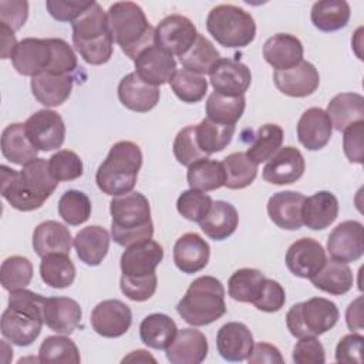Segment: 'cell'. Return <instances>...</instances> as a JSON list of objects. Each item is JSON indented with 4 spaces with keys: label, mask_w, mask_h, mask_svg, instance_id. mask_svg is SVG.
Listing matches in <instances>:
<instances>
[{
    "label": "cell",
    "mask_w": 364,
    "mask_h": 364,
    "mask_svg": "<svg viewBox=\"0 0 364 364\" xmlns=\"http://www.w3.org/2000/svg\"><path fill=\"white\" fill-rule=\"evenodd\" d=\"M0 169L1 196L11 208L20 212H31L41 208L58 185V181L50 173L48 161L43 158H36L23 165L21 171L6 165H1Z\"/></svg>",
    "instance_id": "obj_1"
},
{
    "label": "cell",
    "mask_w": 364,
    "mask_h": 364,
    "mask_svg": "<svg viewBox=\"0 0 364 364\" xmlns=\"http://www.w3.org/2000/svg\"><path fill=\"white\" fill-rule=\"evenodd\" d=\"M111 235L117 245L128 247L154 236L151 206L141 192L114 196L109 203Z\"/></svg>",
    "instance_id": "obj_2"
},
{
    "label": "cell",
    "mask_w": 364,
    "mask_h": 364,
    "mask_svg": "<svg viewBox=\"0 0 364 364\" xmlns=\"http://www.w3.org/2000/svg\"><path fill=\"white\" fill-rule=\"evenodd\" d=\"M41 294L27 289L10 291L9 306L1 314L0 330L10 343L27 347L40 336L44 324Z\"/></svg>",
    "instance_id": "obj_3"
},
{
    "label": "cell",
    "mask_w": 364,
    "mask_h": 364,
    "mask_svg": "<svg viewBox=\"0 0 364 364\" xmlns=\"http://www.w3.org/2000/svg\"><path fill=\"white\" fill-rule=\"evenodd\" d=\"M112 40L129 58L155 44V28L144 10L134 1H117L107 11Z\"/></svg>",
    "instance_id": "obj_4"
},
{
    "label": "cell",
    "mask_w": 364,
    "mask_h": 364,
    "mask_svg": "<svg viewBox=\"0 0 364 364\" xmlns=\"http://www.w3.org/2000/svg\"><path fill=\"white\" fill-rule=\"evenodd\" d=\"M71 24L73 44L85 63L101 65L109 61L114 51V40L107 13L97 1H92Z\"/></svg>",
    "instance_id": "obj_5"
},
{
    "label": "cell",
    "mask_w": 364,
    "mask_h": 364,
    "mask_svg": "<svg viewBox=\"0 0 364 364\" xmlns=\"http://www.w3.org/2000/svg\"><path fill=\"white\" fill-rule=\"evenodd\" d=\"M141 166V148L132 141H119L111 146L107 158L98 166L95 182L105 195L128 193L136 183Z\"/></svg>",
    "instance_id": "obj_6"
},
{
    "label": "cell",
    "mask_w": 364,
    "mask_h": 364,
    "mask_svg": "<svg viewBox=\"0 0 364 364\" xmlns=\"http://www.w3.org/2000/svg\"><path fill=\"white\" fill-rule=\"evenodd\" d=\"M176 311L183 321L193 327L219 320L226 313L223 284L213 276L195 279L176 304Z\"/></svg>",
    "instance_id": "obj_7"
},
{
    "label": "cell",
    "mask_w": 364,
    "mask_h": 364,
    "mask_svg": "<svg viewBox=\"0 0 364 364\" xmlns=\"http://www.w3.org/2000/svg\"><path fill=\"white\" fill-rule=\"evenodd\" d=\"M209 34L226 48L249 46L256 36V23L250 13L235 4L213 7L206 18Z\"/></svg>",
    "instance_id": "obj_8"
},
{
    "label": "cell",
    "mask_w": 364,
    "mask_h": 364,
    "mask_svg": "<svg viewBox=\"0 0 364 364\" xmlns=\"http://www.w3.org/2000/svg\"><path fill=\"white\" fill-rule=\"evenodd\" d=\"M338 317L336 303L324 297H311L290 307L286 314V326L296 338L317 337L331 330Z\"/></svg>",
    "instance_id": "obj_9"
},
{
    "label": "cell",
    "mask_w": 364,
    "mask_h": 364,
    "mask_svg": "<svg viewBox=\"0 0 364 364\" xmlns=\"http://www.w3.org/2000/svg\"><path fill=\"white\" fill-rule=\"evenodd\" d=\"M26 134L38 151H54L65 139V125L60 114L53 109H38L24 122Z\"/></svg>",
    "instance_id": "obj_10"
},
{
    "label": "cell",
    "mask_w": 364,
    "mask_h": 364,
    "mask_svg": "<svg viewBox=\"0 0 364 364\" xmlns=\"http://www.w3.org/2000/svg\"><path fill=\"white\" fill-rule=\"evenodd\" d=\"M196 37L195 24L182 14L166 16L155 27V44L171 55L182 57L195 43Z\"/></svg>",
    "instance_id": "obj_11"
},
{
    "label": "cell",
    "mask_w": 364,
    "mask_h": 364,
    "mask_svg": "<svg viewBox=\"0 0 364 364\" xmlns=\"http://www.w3.org/2000/svg\"><path fill=\"white\" fill-rule=\"evenodd\" d=\"M16 71L26 77H36L48 73L53 64L51 38L27 37L18 41L11 57Z\"/></svg>",
    "instance_id": "obj_12"
},
{
    "label": "cell",
    "mask_w": 364,
    "mask_h": 364,
    "mask_svg": "<svg viewBox=\"0 0 364 364\" xmlns=\"http://www.w3.org/2000/svg\"><path fill=\"white\" fill-rule=\"evenodd\" d=\"M327 252L333 260L350 263L364 253V228L358 220L338 223L327 239Z\"/></svg>",
    "instance_id": "obj_13"
},
{
    "label": "cell",
    "mask_w": 364,
    "mask_h": 364,
    "mask_svg": "<svg viewBox=\"0 0 364 364\" xmlns=\"http://www.w3.org/2000/svg\"><path fill=\"white\" fill-rule=\"evenodd\" d=\"M131 324V309L117 299H108L98 303L91 313L92 330L107 338L124 336L129 330Z\"/></svg>",
    "instance_id": "obj_14"
},
{
    "label": "cell",
    "mask_w": 364,
    "mask_h": 364,
    "mask_svg": "<svg viewBox=\"0 0 364 364\" xmlns=\"http://www.w3.org/2000/svg\"><path fill=\"white\" fill-rule=\"evenodd\" d=\"M327 257L320 242L301 237L293 242L286 252V266L297 277L311 279L324 266Z\"/></svg>",
    "instance_id": "obj_15"
},
{
    "label": "cell",
    "mask_w": 364,
    "mask_h": 364,
    "mask_svg": "<svg viewBox=\"0 0 364 364\" xmlns=\"http://www.w3.org/2000/svg\"><path fill=\"white\" fill-rule=\"evenodd\" d=\"M209 80L215 92L237 97L247 91L252 82V73L250 68L239 60L220 58L209 73Z\"/></svg>",
    "instance_id": "obj_16"
},
{
    "label": "cell",
    "mask_w": 364,
    "mask_h": 364,
    "mask_svg": "<svg viewBox=\"0 0 364 364\" xmlns=\"http://www.w3.org/2000/svg\"><path fill=\"white\" fill-rule=\"evenodd\" d=\"M136 75L155 87H159L173 77L176 71V61L173 55L158 47L156 44L145 48L134 60Z\"/></svg>",
    "instance_id": "obj_17"
},
{
    "label": "cell",
    "mask_w": 364,
    "mask_h": 364,
    "mask_svg": "<svg viewBox=\"0 0 364 364\" xmlns=\"http://www.w3.org/2000/svg\"><path fill=\"white\" fill-rule=\"evenodd\" d=\"M306 169L301 152L294 146L279 148L263 168V179L273 185H289L299 181Z\"/></svg>",
    "instance_id": "obj_18"
},
{
    "label": "cell",
    "mask_w": 364,
    "mask_h": 364,
    "mask_svg": "<svg viewBox=\"0 0 364 364\" xmlns=\"http://www.w3.org/2000/svg\"><path fill=\"white\" fill-rule=\"evenodd\" d=\"M273 81L284 95L303 98L311 95L318 88L320 75L311 63L303 60L289 70L274 71Z\"/></svg>",
    "instance_id": "obj_19"
},
{
    "label": "cell",
    "mask_w": 364,
    "mask_h": 364,
    "mask_svg": "<svg viewBox=\"0 0 364 364\" xmlns=\"http://www.w3.org/2000/svg\"><path fill=\"white\" fill-rule=\"evenodd\" d=\"M164 259L162 246L149 239L132 246H128L121 255L119 266L122 274L127 276H145L155 273L156 266Z\"/></svg>",
    "instance_id": "obj_20"
},
{
    "label": "cell",
    "mask_w": 364,
    "mask_h": 364,
    "mask_svg": "<svg viewBox=\"0 0 364 364\" xmlns=\"http://www.w3.org/2000/svg\"><path fill=\"white\" fill-rule=\"evenodd\" d=\"M253 336L246 324L239 321H229L223 324L216 334L218 353L226 361L247 360L253 350Z\"/></svg>",
    "instance_id": "obj_21"
},
{
    "label": "cell",
    "mask_w": 364,
    "mask_h": 364,
    "mask_svg": "<svg viewBox=\"0 0 364 364\" xmlns=\"http://www.w3.org/2000/svg\"><path fill=\"white\" fill-rule=\"evenodd\" d=\"M210 257L209 243L198 233L182 235L173 246V262L186 274H193L206 267Z\"/></svg>",
    "instance_id": "obj_22"
},
{
    "label": "cell",
    "mask_w": 364,
    "mask_h": 364,
    "mask_svg": "<svg viewBox=\"0 0 364 364\" xmlns=\"http://www.w3.org/2000/svg\"><path fill=\"white\" fill-rule=\"evenodd\" d=\"M333 134V125L324 109L311 107L306 109L297 122L299 142L309 151L324 148Z\"/></svg>",
    "instance_id": "obj_23"
},
{
    "label": "cell",
    "mask_w": 364,
    "mask_h": 364,
    "mask_svg": "<svg viewBox=\"0 0 364 364\" xmlns=\"http://www.w3.org/2000/svg\"><path fill=\"white\" fill-rule=\"evenodd\" d=\"M159 87L142 81L136 73L127 74L118 84V98L121 104L135 112H148L159 102Z\"/></svg>",
    "instance_id": "obj_24"
},
{
    "label": "cell",
    "mask_w": 364,
    "mask_h": 364,
    "mask_svg": "<svg viewBox=\"0 0 364 364\" xmlns=\"http://www.w3.org/2000/svg\"><path fill=\"white\" fill-rule=\"evenodd\" d=\"M208 348V340L202 331L182 328L166 348V358L172 364H199L206 358Z\"/></svg>",
    "instance_id": "obj_25"
},
{
    "label": "cell",
    "mask_w": 364,
    "mask_h": 364,
    "mask_svg": "<svg viewBox=\"0 0 364 364\" xmlns=\"http://www.w3.org/2000/svg\"><path fill=\"white\" fill-rule=\"evenodd\" d=\"M301 41L287 33H277L266 40L263 44V57L274 71L289 70L303 61Z\"/></svg>",
    "instance_id": "obj_26"
},
{
    "label": "cell",
    "mask_w": 364,
    "mask_h": 364,
    "mask_svg": "<svg viewBox=\"0 0 364 364\" xmlns=\"http://www.w3.org/2000/svg\"><path fill=\"white\" fill-rule=\"evenodd\" d=\"M81 307L70 297H47L43 303L44 324L55 333L71 334L81 321Z\"/></svg>",
    "instance_id": "obj_27"
},
{
    "label": "cell",
    "mask_w": 364,
    "mask_h": 364,
    "mask_svg": "<svg viewBox=\"0 0 364 364\" xmlns=\"http://www.w3.org/2000/svg\"><path fill=\"white\" fill-rule=\"evenodd\" d=\"M306 196L294 191L273 193L267 202V213L274 225L286 230H297L303 226L301 206Z\"/></svg>",
    "instance_id": "obj_28"
},
{
    "label": "cell",
    "mask_w": 364,
    "mask_h": 364,
    "mask_svg": "<svg viewBox=\"0 0 364 364\" xmlns=\"http://www.w3.org/2000/svg\"><path fill=\"white\" fill-rule=\"evenodd\" d=\"M73 240L70 229L57 220L41 222L33 232V249L40 257L54 253L70 255Z\"/></svg>",
    "instance_id": "obj_29"
},
{
    "label": "cell",
    "mask_w": 364,
    "mask_h": 364,
    "mask_svg": "<svg viewBox=\"0 0 364 364\" xmlns=\"http://www.w3.org/2000/svg\"><path fill=\"white\" fill-rule=\"evenodd\" d=\"M71 74L43 73L31 78L30 87L34 98L44 107H58L64 104L73 91Z\"/></svg>",
    "instance_id": "obj_30"
},
{
    "label": "cell",
    "mask_w": 364,
    "mask_h": 364,
    "mask_svg": "<svg viewBox=\"0 0 364 364\" xmlns=\"http://www.w3.org/2000/svg\"><path fill=\"white\" fill-rule=\"evenodd\" d=\"M338 216V200L328 191H318L306 198L301 206V220L311 230L328 228Z\"/></svg>",
    "instance_id": "obj_31"
},
{
    "label": "cell",
    "mask_w": 364,
    "mask_h": 364,
    "mask_svg": "<svg viewBox=\"0 0 364 364\" xmlns=\"http://www.w3.org/2000/svg\"><path fill=\"white\" fill-rule=\"evenodd\" d=\"M109 233L98 225L82 228L74 237L73 245L77 256L88 266H98L107 256L109 249Z\"/></svg>",
    "instance_id": "obj_32"
},
{
    "label": "cell",
    "mask_w": 364,
    "mask_h": 364,
    "mask_svg": "<svg viewBox=\"0 0 364 364\" xmlns=\"http://www.w3.org/2000/svg\"><path fill=\"white\" fill-rule=\"evenodd\" d=\"M239 225L236 208L225 200L212 203L206 216L199 222L202 232L213 240H225L235 233Z\"/></svg>",
    "instance_id": "obj_33"
},
{
    "label": "cell",
    "mask_w": 364,
    "mask_h": 364,
    "mask_svg": "<svg viewBox=\"0 0 364 364\" xmlns=\"http://www.w3.org/2000/svg\"><path fill=\"white\" fill-rule=\"evenodd\" d=\"M1 154L7 161L21 166L37 158L38 149L28 139L24 124L13 122L3 129Z\"/></svg>",
    "instance_id": "obj_34"
},
{
    "label": "cell",
    "mask_w": 364,
    "mask_h": 364,
    "mask_svg": "<svg viewBox=\"0 0 364 364\" xmlns=\"http://www.w3.org/2000/svg\"><path fill=\"white\" fill-rule=\"evenodd\" d=\"M326 114L336 131H344L348 125L364 121V97L357 92H341L331 98Z\"/></svg>",
    "instance_id": "obj_35"
},
{
    "label": "cell",
    "mask_w": 364,
    "mask_h": 364,
    "mask_svg": "<svg viewBox=\"0 0 364 364\" xmlns=\"http://www.w3.org/2000/svg\"><path fill=\"white\" fill-rule=\"evenodd\" d=\"M310 280L318 290L334 296L346 294L354 284V276L350 266L333 259L326 260L320 272Z\"/></svg>",
    "instance_id": "obj_36"
},
{
    "label": "cell",
    "mask_w": 364,
    "mask_h": 364,
    "mask_svg": "<svg viewBox=\"0 0 364 364\" xmlns=\"http://www.w3.org/2000/svg\"><path fill=\"white\" fill-rule=\"evenodd\" d=\"M178 333L175 321L162 313L146 316L139 324L141 341L154 350H166Z\"/></svg>",
    "instance_id": "obj_37"
},
{
    "label": "cell",
    "mask_w": 364,
    "mask_h": 364,
    "mask_svg": "<svg viewBox=\"0 0 364 364\" xmlns=\"http://www.w3.org/2000/svg\"><path fill=\"white\" fill-rule=\"evenodd\" d=\"M351 16L350 4L344 0H321L311 7V23L320 31H337L347 26Z\"/></svg>",
    "instance_id": "obj_38"
},
{
    "label": "cell",
    "mask_w": 364,
    "mask_h": 364,
    "mask_svg": "<svg viewBox=\"0 0 364 364\" xmlns=\"http://www.w3.org/2000/svg\"><path fill=\"white\" fill-rule=\"evenodd\" d=\"M235 131V125H222L209 118H205L195 125L198 146L206 156L223 151L230 144Z\"/></svg>",
    "instance_id": "obj_39"
},
{
    "label": "cell",
    "mask_w": 364,
    "mask_h": 364,
    "mask_svg": "<svg viewBox=\"0 0 364 364\" xmlns=\"http://www.w3.org/2000/svg\"><path fill=\"white\" fill-rule=\"evenodd\" d=\"M186 179L191 189L200 192L216 191L225 185V171L222 162L209 158L198 159L188 166Z\"/></svg>",
    "instance_id": "obj_40"
},
{
    "label": "cell",
    "mask_w": 364,
    "mask_h": 364,
    "mask_svg": "<svg viewBox=\"0 0 364 364\" xmlns=\"http://www.w3.org/2000/svg\"><path fill=\"white\" fill-rule=\"evenodd\" d=\"M41 280L53 289H65L75 279V266L70 255L54 253L41 257L40 263Z\"/></svg>",
    "instance_id": "obj_41"
},
{
    "label": "cell",
    "mask_w": 364,
    "mask_h": 364,
    "mask_svg": "<svg viewBox=\"0 0 364 364\" xmlns=\"http://www.w3.org/2000/svg\"><path fill=\"white\" fill-rule=\"evenodd\" d=\"M219 60L220 54L216 47L212 44V41L199 33L191 48L182 57H179V61L185 70L200 75L209 74Z\"/></svg>",
    "instance_id": "obj_42"
},
{
    "label": "cell",
    "mask_w": 364,
    "mask_h": 364,
    "mask_svg": "<svg viewBox=\"0 0 364 364\" xmlns=\"http://www.w3.org/2000/svg\"><path fill=\"white\" fill-rule=\"evenodd\" d=\"M246 107V100L243 95L228 97L219 92H212L206 101L208 118L222 124L235 125L243 115Z\"/></svg>",
    "instance_id": "obj_43"
},
{
    "label": "cell",
    "mask_w": 364,
    "mask_h": 364,
    "mask_svg": "<svg viewBox=\"0 0 364 364\" xmlns=\"http://www.w3.org/2000/svg\"><path fill=\"white\" fill-rule=\"evenodd\" d=\"M222 166L225 171L223 186L228 189H243L249 186L257 175V165L247 158L246 152H233L225 156Z\"/></svg>",
    "instance_id": "obj_44"
},
{
    "label": "cell",
    "mask_w": 364,
    "mask_h": 364,
    "mask_svg": "<svg viewBox=\"0 0 364 364\" xmlns=\"http://www.w3.org/2000/svg\"><path fill=\"white\" fill-rule=\"evenodd\" d=\"M264 279V274L257 269H239L228 280V293L236 301L253 303L262 290Z\"/></svg>",
    "instance_id": "obj_45"
},
{
    "label": "cell",
    "mask_w": 364,
    "mask_h": 364,
    "mask_svg": "<svg viewBox=\"0 0 364 364\" xmlns=\"http://www.w3.org/2000/svg\"><path fill=\"white\" fill-rule=\"evenodd\" d=\"M283 129L277 124H264L262 125L252 142V145L247 148L246 155L247 158L255 162L256 165L270 159L273 154L282 148L283 144Z\"/></svg>",
    "instance_id": "obj_46"
},
{
    "label": "cell",
    "mask_w": 364,
    "mask_h": 364,
    "mask_svg": "<svg viewBox=\"0 0 364 364\" xmlns=\"http://www.w3.org/2000/svg\"><path fill=\"white\" fill-rule=\"evenodd\" d=\"M40 363L78 364L81 361L75 343L65 336H48L38 348Z\"/></svg>",
    "instance_id": "obj_47"
},
{
    "label": "cell",
    "mask_w": 364,
    "mask_h": 364,
    "mask_svg": "<svg viewBox=\"0 0 364 364\" xmlns=\"http://www.w3.org/2000/svg\"><path fill=\"white\" fill-rule=\"evenodd\" d=\"M169 85L173 94L183 102H199L208 92V80L205 75L192 73L189 70H176L169 80Z\"/></svg>",
    "instance_id": "obj_48"
},
{
    "label": "cell",
    "mask_w": 364,
    "mask_h": 364,
    "mask_svg": "<svg viewBox=\"0 0 364 364\" xmlns=\"http://www.w3.org/2000/svg\"><path fill=\"white\" fill-rule=\"evenodd\" d=\"M33 279V264L24 256H10L4 259L0 269V282L4 290L14 291L26 289Z\"/></svg>",
    "instance_id": "obj_49"
},
{
    "label": "cell",
    "mask_w": 364,
    "mask_h": 364,
    "mask_svg": "<svg viewBox=\"0 0 364 364\" xmlns=\"http://www.w3.org/2000/svg\"><path fill=\"white\" fill-rule=\"evenodd\" d=\"M58 215L70 226L82 225L91 216V200L84 192L70 189L58 200Z\"/></svg>",
    "instance_id": "obj_50"
},
{
    "label": "cell",
    "mask_w": 364,
    "mask_h": 364,
    "mask_svg": "<svg viewBox=\"0 0 364 364\" xmlns=\"http://www.w3.org/2000/svg\"><path fill=\"white\" fill-rule=\"evenodd\" d=\"M48 168L53 178L58 182L74 181L84 172L81 158L70 149H60L48 159Z\"/></svg>",
    "instance_id": "obj_51"
},
{
    "label": "cell",
    "mask_w": 364,
    "mask_h": 364,
    "mask_svg": "<svg viewBox=\"0 0 364 364\" xmlns=\"http://www.w3.org/2000/svg\"><path fill=\"white\" fill-rule=\"evenodd\" d=\"M213 200L208 193L196 189H188L179 195L176 209L185 219L199 223L209 212Z\"/></svg>",
    "instance_id": "obj_52"
},
{
    "label": "cell",
    "mask_w": 364,
    "mask_h": 364,
    "mask_svg": "<svg viewBox=\"0 0 364 364\" xmlns=\"http://www.w3.org/2000/svg\"><path fill=\"white\" fill-rule=\"evenodd\" d=\"M172 151L176 161L183 166H189L198 159L208 158L198 146L196 136H195V125L185 127L176 134L173 139Z\"/></svg>",
    "instance_id": "obj_53"
},
{
    "label": "cell",
    "mask_w": 364,
    "mask_h": 364,
    "mask_svg": "<svg viewBox=\"0 0 364 364\" xmlns=\"http://www.w3.org/2000/svg\"><path fill=\"white\" fill-rule=\"evenodd\" d=\"M158 279L155 273L145 276L122 274L119 280L121 291L132 301H145L151 299L156 290Z\"/></svg>",
    "instance_id": "obj_54"
},
{
    "label": "cell",
    "mask_w": 364,
    "mask_h": 364,
    "mask_svg": "<svg viewBox=\"0 0 364 364\" xmlns=\"http://www.w3.org/2000/svg\"><path fill=\"white\" fill-rule=\"evenodd\" d=\"M286 303V293L282 284L273 279H264L259 296L252 303L257 310L264 313H276Z\"/></svg>",
    "instance_id": "obj_55"
},
{
    "label": "cell",
    "mask_w": 364,
    "mask_h": 364,
    "mask_svg": "<svg viewBox=\"0 0 364 364\" xmlns=\"http://www.w3.org/2000/svg\"><path fill=\"white\" fill-rule=\"evenodd\" d=\"M28 17V3L26 0H1L0 1V26L11 31L20 30Z\"/></svg>",
    "instance_id": "obj_56"
},
{
    "label": "cell",
    "mask_w": 364,
    "mask_h": 364,
    "mask_svg": "<svg viewBox=\"0 0 364 364\" xmlns=\"http://www.w3.org/2000/svg\"><path fill=\"white\" fill-rule=\"evenodd\" d=\"M363 136H364V121H357L348 125L343 131V151L347 159L353 164H363V159H364Z\"/></svg>",
    "instance_id": "obj_57"
},
{
    "label": "cell",
    "mask_w": 364,
    "mask_h": 364,
    "mask_svg": "<svg viewBox=\"0 0 364 364\" xmlns=\"http://www.w3.org/2000/svg\"><path fill=\"white\" fill-rule=\"evenodd\" d=\"M293 361L296 364H323L326 351L317 337H301L293 348Z\"/></svg>",
    "instance_id": "obj_58"
},
{
    "label": "cell",
    "mask_w": 364,
    "mask_h": 364,
    "mask_svg": "<svg viewBox=\"0 0 364 364\" xmlns=\"http://www.w3.org/2000/svg\"><path fill=\"white\" fill-rule=\"evenodd\" d=\"M91 1H63V0H48L46 1V7L53 18L57 21H74L78 18L91 4Z\"/></svg>",
    "instance_id": "obj_59"
},
{
    "label": "cell",
    "mask_w": 364,
    "mask_h": 364,
    "mask_svg": "<svg viewBox=\"0 0 364 364\" xmlns=\"http://www.w3.org/2000/svg\"><path fill=\"white\" fill-rule=\"evenodd\" d=\"M363 341L364 337L358 333L344 336L336 347V360L338 363H363Z\"/></svg>",
    "instance_id": "obj_60"
},
{
    "label": "cell",
    "mask_w": 364,
    "mask_h": 364,
    "mask_svg": "<svg viewBox=\"0 0 364 364\" xmlns=\"http://www.w3.org/2000/svg\"><path fill=\"white\" fill-rule=\"evenodd\" d=\"M249 364H283L284 360L282 357L280 350L269 343H257L253 346L250 355L247 357Z\"/></svg>",
    "instance_id": "obj_61"
},
{
    "label": "cell",
    "mask_w": 364,
    "mask_h": 364,
    "mask_svg": "<svg viewBox=\"0 0 364 364\" xmlns=\"http://www.w3.org/2000/svg\"><path fill=\"white\" fill-rule=\"evenodd\" d=\"M346 323L347 327L353 330L363 328V296L357 297L346 310Z\"/></svg>",
    "instance_id": "obj_62"
},
{
    "label": "cell",
    "mask_w": 364,
    "mask_h": 364,
    "mask_svg": "<svg viewBox=\"0 0 364 364\" xmlns=\"http://www.w3.org/2000/svg\"><path fill=\"white\" fill-rule=\"evenodd\" d=\"M0 33H1V58H11L14 51H16V47H17V41H16V37H14V31H11L10 28L4 27V26H0Z\"/></svg>",
    "instance_id": "obj_63"
},
{
    "label": "cell",
    "mask_w": 364,
    "mask_h": 364,
    "mask_svg": "<svg viewBox=\"0 0 364 364\" xmlns=\"http://www.w3.org/2000/svg\"><path fill=\"white\" fill-rule=\"evenodd\" d=\"M125 361H142V363H145V361H152V363H155V358L154 357H151L145 350H135V351H132L129 355H127L124 360H122V363H125Z\"/></svg>",
    "instance_id": "obj_64"
}]
</instances>
